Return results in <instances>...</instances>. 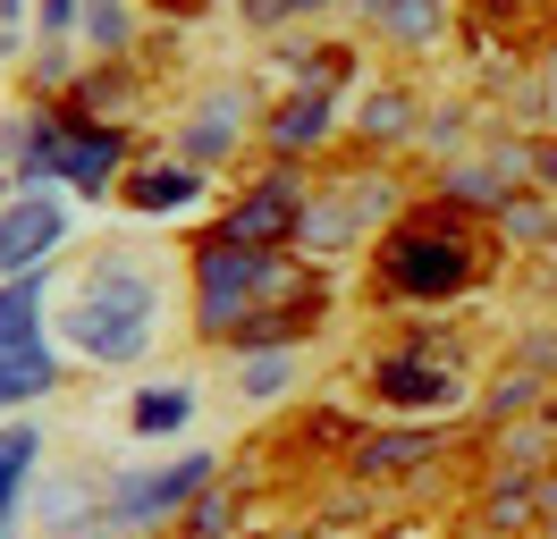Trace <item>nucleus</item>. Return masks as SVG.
Here are the masks:
<instances>
[{
	"label": "nucleus",
	"mask_w": 557,
	"mask_h": 539,
	"mask_svg": "<svg viewBox=\"0 0 557 539\" xmlns=\"http://www.w3.org/2000/svg\"><path fill=\"white\" fill-rule=\"evenodd\" d=\"M161 329H170V270L152 253H102L94 270H76L69 296H60V321H51V337L76 363L102 371L144 363L161 346Z\"/></svg>",
	"instance_id": "nucleus-1"
},
{
	"label": "nucleus",
	"mask_w": 557,
	"mask_h": 539,
	"mask_svg": "<svg viewBox=\"0 0 557 539\" xmlns=\"http://www.w3.org/2000/svg\"><path fill=\"white\" fill-rule=\"evenodd\" d=\"M490 236L465 220V211H414L381 236V287L388 296H414V303H448L465 287L490 278Z\"/></svg>",
	"instance_id": "nucleus-2"
},
{
	"label": "nucleus",
	"mask_w": 557,
	"mask_h": 539,
	"mask_svg": "<svg viewBox=\"0 0 557 539\" xmlns=\"http://www.w3.org/2000/svg\"><path fill=\"white\" fill-rule=\"evenodd\" d=\"M60 388V346L42 329V270L0 287V404H35Z\"/></svg>",
	"instance_id": "nucleus-3"
},
{
	"label": "nucleus",
	"mask_w": 557,
	"mask_h": 539,
	"mask_svg": "<svg viewBox=\"0 0 557 539\" xmlns=\"http://www.w3.org/2000/svg\"><path fill=\"white\" fill-rule=\"evenodd\" d=\"M203 480H211L203 455H170V464H152V472H119V480H110V523H136L144 531V523H161L177 505H195Z\"/></svg>",
	"instance_id": "nucleus-4"
},
{
	"label": "nucleus",
	"mask_w": 557,
	"mask_h": 539,
	"mask_svg": "<svg viewBox=\"0 0 557 539\" xmlns=\"http://www.w3.org/2000/svg\"><path fill=\"white\" fill-rule=\"evenodd\" d=\"M69 236V211L51 195H17V202H0V287L9 278H26V270H42V253Z\"/></svg>",
	"instance_id": "nucleus-5"
},
{
	"label": "nucleus",
	"mask_w": 557,
	"mask_h": 539,
	"mask_svg": "<svg viewBox=\"0 0 557 539\" xmlns=\"http://www.w3.org/2000/svg\"><path fill=\"white\" fill-rule=\"evenodd\" d=\"M119 143H127V135H110V127H51L42 161L60 168L69 186H102V177H110V161H119Z\"/></svg>",
	"instance_id": "nucleus-6"
},
{
	"label": "nucleus",
	"mask_w": 557,
	"mask_h": 539,
	"mask_svg": "<svg viewBox=\"0 0 557 539\" xmlns=\"http://www.w3.org/2000/svg\"><path fill=\"white\" fill-rule=\"evenodd\" d=\"M35 464H42V438L26 430V422H9V430H0V539L17 531V505H26Z\"/></svg>",
	"instance_id": "nucleus-7"
},
{
	"label": "nucleus",
	"mask_w": 557,
	"mask_h": 539,
	"mask_svg": "<svg viewBox=\"0 0 557 539\" xmlns=\"http://www.w3.org/2000/svg\"><path fill=\"white\" fill-rule=\"evenodd\" d=\"M195 422V388H144L136 404H127V430L136 438H170Z\"/></svg>",
	"instance_id": "nucleus-8"
},
{
	"label": "nucleus",
	"mask_w": 557,
	"mask_h": 539,
	"mask_svg": "<svg viewBox=\"0 0 557 539\" xmlns=\"http://www.w3.org/2000/svg\"><path fill=\"white\" fill-rule=\"evenodd\" d=\"M363 17H372L381 34H397V42H431V34L448 26L440 0H363Z\"/></svg>",
	"instance_id": "nucleus-9"
},
{
	"label": "nucleus",
	"mask_w": 557,
	"mask_h": 539,
	"mask_svg": "<svg viewBox=\"0 0 557 539\" xmlns=\"http://www.w3.org/2000/svg\"><path fill=\"white\" fill-rule=\"evenodd\" d=\"M203 195V177L195 168H136L127 177V211H177V202Z\"/></svg>",
	"instance_id": "nucleus-10"
},
{
	"label": "nucleus",
	"mask_w": 557,
	"mask_h": 539,
	"mask_svg": "<svg viewBox=\"0 0 557 539\" xmlns=\"http://www.w3.org/2000/svg\"><path fill=\"white\" fill-rule=\"evenodd\" d=\"M237 388H245V397H278V388H287V363H245Z\"/></svg>",
	"instance_id": "nucleus-11"
},
{
	"label": "nucleus",
	"mask_w": 557,
	"mask_h": 539,
	"mask_svg": "<svg viewBox=\"0 0 557 539\" xmlns=\"http://www.w3.org/2000/svg\"><path fill=\"white\" fill-rule=\"evenodd\" d=\"M245 9H253V26H278V17H305L321 0H245Z\"/></svg>",
	"instance_id": "nucleus-12"
}]
</instances>
